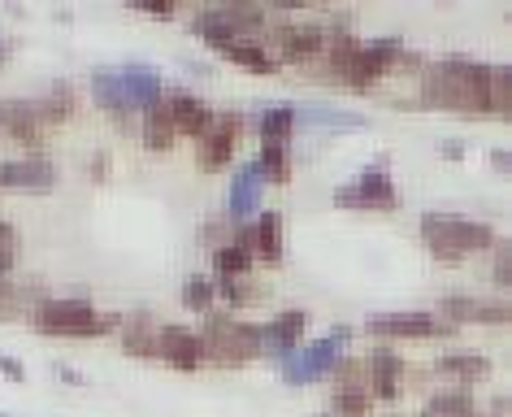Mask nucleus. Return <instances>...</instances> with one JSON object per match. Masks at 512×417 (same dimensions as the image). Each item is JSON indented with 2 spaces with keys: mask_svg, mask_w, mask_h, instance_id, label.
Wrapping results in <instances>:
<instances>
[{
  "mask_svg": "<svg viewBox=\"0 0 512 417\" xmlns=\"http://www.w3.org/2000/svg\"><path fill=\"white\" fill-rule=\"evenodd\" d=\"M421 92L447 109H491V66L469 57H443L426 66Z\"/></svg>",
  "mask_w": 512,
  "mask_h": 417,
  "instance_id": "f257e3e1",
  "label": "nucleus"
},
{
  "mask_svg": "<svg viewBox=\"0 0 512 417\" xmlns=\"http://www.w3.org/2000/svg\"><path fill=\"white\" fill-rule=\"evenodd\" d=\"M421 235H426V244L439 261H460L469 252L495 248V226L482 218H460V213H426Z\"/></svg>",
  "mask_w": 512,
  "mask_h": 417,
  "instance_id": "f03ea898",
  "label": "nucleus"
},
{
  "mask_svg": "<svg viewBox=\"0 0 512 417\" xmlns=\"http://www.w3.org/2000/svg\"><path fill=\"white\" fill-rule=\"evenodd\" d=\"M92 92L105 109H113L122 118L126 109L135 105H152V100H161V74L148 70V66H122V70H96L92 74Z\"/></svg>",
  "mask_w": 512,
  "mask_h": 417,
  "instance_id": "7ed1b4c3",
  "label": "nucleus"
},
{
  "mask_svg": "<svg viewBox=\"0 0 512 417\" xmlns=\"http://www.w3.org/2000/svg\"><path fill=\"white\" fill-rule=\"evenodd\" d=\"M31 322L48 335H74V339L109 335L122 326L118 313H100L96 305H87V300H40L31 313Z\"/></svg>",
  "mask_w": 512,
  "mask_h": 417,
  "instance_id": "20e7f679",
  "label": "nucleus"
},
{
  "mask_svg": "<svg viewBox=\"0 0 512 417\" xmlns=\"http://www.w3.org/2000/svg\"><path fill=\"white\" fill-rule=\"evenodd\" d=\"M204 352L217 365H243L252 357H261V326L226 318V313H209V326L200 331Z\"/></svg>",
  "mask_w": 512,
  "mask_h": 417,
  "instance_id": "39448f33",
  "label": "nucleus"
},
{
  "mask_svg": "<svg viewBox=\"0 0 512 417\" xmlns=\"http://www.w3.org/2000/svg\"><path fill=\"white\" fill-rule=\"evenodd\" d=\"M352 339V331L348 326H335L330 335H322V339H313V344H304V348H296L291 357L283 361V374H287V383H309V378H317V374H330L335 365L343 361V344Z\"/></svg>",
  "mask_w": 512,
  "mask_h": 417,
  "instance_id": "423d86ee",
  "label": "nucleus"
},
{
  "mask_svg": "<svg viewBox=\"0 0 512 417\" xmlns=\"http://www.w3.org/2000/svg\"><path fill=\"white\" fill-rule=\"evenodd\" d=\"M335 205H343V209H395V183L387 174V157L374 161V166H365L356 183L339 187Z\"/></svg>",
  "mask_w": 512,
  "mask_h": 417,
  "instance_id": "0eeeda50",
  "label": "nucleus"
},
{
  "mask_svg": "<svg viewBox=\"0 0 512 417\" xmlns=\"http://www.w3.org/2000/svg\"><path fill=\"white\" fill-rule=\"evenodd\" d=\"M365 331L378 339H434L452 331V322H443L439 313L408 309V313H378V318L365 322Z\"/></svg>",
  "mask_w": 512,
  "mask_h": 417,
  "instance_id": "6e6552de",
  "label": "nucleus"
},
{
  "mask_svg": "<svg viewBox=\"0 0 512 417\" xmlns=\"http://www.w3.org/2000/svg\"><path fill=\"white\" fill-rule=\"evenodd\" d=\"M157 357L170 361L174 370H200V365L209 361V352H204V339L196 331H187V326H161Z\"/></svg>",
  "mask_w": 512,
  "mask_h": 417,
  "instance_id": "1a4fd4ad",
  "label": "nucleus"
},
{
  "mask_svg": "<svg viewBox=\"0 0 512 417\" xmlns=\"http://www.w3.org/2000/svg\"><path fill=\"white\" fill-rule=\"evenodd\" d=\"M239 126H243L239 113H213L209 131L200 135V161L209 170H217V166H226L230 161V153H235V144H239Z\"/></svg>",
  "mask_w": 512,
  "mask_h": 417,
  "instance_id": "9d476101",
  "label": "nucleus"
},
{
  "mask_svg": "<svg viewBox=\"0 0 512 417\" xmlns=\"http://www.w3.org/2000/svg\"><path fill=\"white\" fill-rule=\"evenodd\" d=\"M57 183V170L48 157H14L0 161V187H22V192H48Z\"/></svg>",
  "mask_w": 512,
  "mask_h": 417,
  "instance_id": "9b49d317",
  "label": "nucleus"
},
{
  "mask_svg": "<svg viewBox=\"0 0 512 417\" xmlns=\"http://www.w3.org/2000/svg\"><path fill=\"white\" fill-rule=\"evenodd\" d=\"M274 44H278V61H300V57H313L322 53L326 44V31L313 27V22H278L274 27Z\"/></svg>",
  "mask_w": 512,
  "mask_h": 417,
  "instance_id": "f8f14e48",
  "label": "nucleus"
},
{
  "mask_svg": "<svg viewBox=\"0 0 512 417\" xmlns=\"http://www.w3.org/2000/svg\"><path fill=\"white\" fill-rule=\"evenodd\" d=\"M443 322H508V305L504 300H482V296H443L439 300Z\"/></svg>",
  "mask_w": 512,
  "mask_h": 417,
  "instance_id": "ddd939ff",
  "label": "nucleus"
},
{
  "mask_svg": "<svg viewBox=\"0 0 512 417\" xmlns=\"http://www.w3.org/2000/svg\"><path fill=\"white\" fill-rule=\"evenodd\" d=\"M304 322H309V313H304V309H287V313H278L274 322H265L261 326V352H274V357L287 361L291 352L300 348Z\"/></svg>",
  "mask_w": 512,
  "mask_h": 417,
  "instance_id": "4468645a",
  "label": "nucleus"
},
{
  "mask_svg": "<svg viewBox=\"0 0 512 417\" xmlns=\"http://www.w3.org/2000/svg\"><path fill=\"white\" fill-rule=\"evenodd\" d=\"M261 183L265 174L256 161H248V166H239L235 174H230V196H226V218H248V213L261 205Z\"/></svg>",
  "mask_w": 512,
  "mask_h": 417,
  "instance_id": "2eb2a0df",
  "label": "nucleus"
},
{
  "mask_svg": "<svg viewBox=\"0 0 512 417\" xmlns=\"http://www.w3.org/2000/svg\"><path fill=\"white\" fill-rule=\"evenodd\" d=\"M0 126L31 148L44 144V122H40V113H35L31 100H0Z\"/></svg>",
  "mask_w": 512,
  "mask_h": 417,
  "instance_id": "dca6fc26",
  "label": "nucleus"
},
{
  "mask_svg": "<svg viewBox=\"0 0 512 417\" xmlns=\"http://www.w3.org/2000/svg\"><path fill=\"white\" fill-rule=\"evenodd\" d=\"M400 378H404V361L395 357V352H387V348H378L374 357L365 361V387H369V396L391 400L395 391H400Z\"/></svg>",
  "mask_w": 512,
  "mask_h": 417,
  "instance_id": "f3484780",
  "label": "nucleus"
},
{
  "mask_svg": "<svg viewBox=\"0 0 512 417\" xmlns=\"http://www.w3.org/2000/svg\"><path fill=\"white\" fill-rule=\"evenodd\" d=\"M170 118H174V131L200 139L204 131H209V122H213V105L204 96H196V92H174L170 96Z\"/></svg>",
  "mask_w": 512,
  "mask_h": 417,
  "instance_id": "a211bd4d",
  "label": "nucleus"
},
{
  "mask_svg": "<svg viewBox=\"0 0 512 417\" xmlns=\"http://www.w3.org/2000/svg\"><path fill=\"white\" fill-rule=\"evenodd\" d=\"M174 118H170V100H152V105L144 109V148H152V153H165V148L174 144Z\"/></svg>",
  "mask_w": 512,
  "mask_h": 417,
  "instance_id": "6ab92c4d",
  "label": "nucleus"
},
{
  "mask_svg": "<svg viewBox=\"0 0 512 417\" xmlns=\"http://www.w3.org/2000/svg\"><path fill=\"white\" fill-rule=\"evenodd\" d=\"M252 257H265V261H283V218L278 213H261L252 222Z\"/></svg>",
  "mask_w": 512,
  "mask_h": 417,
  "instance_id": "aec40b11",
  "label": "nucleus"
},
{
  "mask_svg": "<svg viewBox=\"0 0 512 417\" xmlns=\"http://www.w3.org/2000/svg\"><path fill=\"white\" fill-rule=\"evenodd\" d=\"M256 131H261V144H287L291 131H296V105H287V100L270 105L256 122Z\"/></svg>",
  "mask_w": 512,
  "mask_h": 417,
  "instance_id": "412c9836",
  "label": "nucleus"
},
{
  "mask_svg": "<svg viewBox=\"0 0 512 417\" xmlns=\"http://www.w3.org/2000/svg\"><path fill=\"white\" fill-rule=\"evenodd\" d=\"M222 53H226L230 61H239V66H252L256 74H274V70H278V57H274L261 40H248V35H243V40H230Z\"/></svg>",
  "mask_w": 512,
  "mask_h": 417,
  "instance_id": "4be33fe9",
  "label": "nucleus"
},
{
  "mask_svg": "<svg viewBox=\"0 0 512 417\" xmlns=\"http://www.w3.org/2000/svg\"><path fill=\"white\" fill-rule=\"evenodd\" d=\"M296 126H335V131H361L365 118H361V113H348V109L317 105V109H296Z\"/></svg>",
  "mask_w": 512,
  "mask_h": 417,
  "instance_id": "5701e85b",
  "label": "nucleus"
},
{
  "mask_svg": "<svg viewBox=\"0 0 512 417\" xmlns=\"http://www.w3.org/2000/svg\"><path fill=\"white\" fill-rule=\"evenodd\" d=\"M439 374H456L460 383H473V378L491 374V361L478 357V352H443V357H439Z\"/></svg>",
  "mask_w": 512,
  "mask_h": 417,
  "instance_id": "b1692460",
  "label": "nucleus"
},
{
  "mask_svg": "<svg viewBox=\"0 0 512 417\" xmlns=\"http://www.w3.org/2000/svg\"><path fill=\"white\" fill-rule=\"evenodd\" d=\"M421 417H478V404H473L469 391H439Z\"/></svg>",
  "mask_w": 512,
  "mask_h": 417,
  "instance_id": "393cba45",
  "label": "nucleus"
},
{
  "mask_svg": "<svg viewBox=\"0 0 512 417\" xmlns=\"http://www.w3.org/2000/svg\"><path fill=\"white\" fill-rule=\"evenodd\" d=\"M252 261H256V257H252V248H243L239 239H235V244L226 239V244L213 252V265H217V274H222V278H239V274H248V270H252Z\"/></svg>",
  "mask_w": 512,
  "mask_h": 417,
  "instance_id": "a878e982",
  "label": "nucleus"
},
{
  "mask_svg": "<svg viewBox=\"0 0 512 417\" xmlns=\"http://www.w3.org/2000/svg\"><path fill=\"white\" fill-rule=\"evenodd\" d=\"M369 400H374V396H369L365 383H335V400H330V404H335L339 417H361L369 409Z\"/></svg>",
  "mask_w": 512,
  "mask_h": 417,
  "instance_id": "bb28decb",
  "label": "nucleus"
},
{
  "mask_svg": "<svg viewBox=\"0 0 512 417\" xmlns=\"http://www.w3.org/2000/svg\"><path fill=\"white\" fill-rule=\"evenodd\" d=\"M256 166L270 183H287L291 179V153L287 144H261V157H256Z\"/></svg>",
  "mask_w": 512,
  "mask_h": 417,
  "instance_id": "cd10ccee",
  "label": "nucleus"
},
{
  "mask_svg": "<svg viewBox=\"0 0 512 417\" xmlns=\"http://www.w3.org/2000/svg\"><path fill=\"white\" fill-rule=\"evenodd\" d=\"M213 287H217V296L230 300L235 309L256 305V300H261V287L248 283V274H239V278H213Z\"/></svg>",
  "mask_w": 512,
  "mask_h": 417,
  "instance_id": "c85d7f7f",
  "label": "nucleus"
},
{
  "mask_svg": "<svg viewBox=\"0 0 512 417\" xmlns=\"http://www.w3.org/2000/svg\"><path fill=\"white\" fill-rule=\"evenodd\" d=\"M213 300H217V287H213V278H204V274H191L187 283H183V305H187V309L213 313Z\"/></svg>",
  "mask_w": 512,
  "mask_h": 417,
  "instance_id": "c756f323",
  "label": "nucleus"
},
{
  "mask_svg": "<svg viewBox=\"0 0 512 417\" xmlns=\"http://www.w3.org/2000/svg\"><path fill=\"white\" fill-rule=\"evenodd\" d=\"M508 100H512V70L508 66H491V109L508 113Z\"/></svg>",
  "mask_w": 512,
  "mask_h": 417,
  "instance_id": "7c9ffc66",
  "label": "nucleus"
},
{
  "mask_svg": "<svg viewBox=\"0 0 512 417\" xmlns=\"http://www.w3.org/2000/svg\"><path fill=\"white\" fill-rule=\"evenodd\" d=\"M491 278L499 287L512 283V248L508 244H495V270H491Z\"/></svg>",
  "mask_w": 512,
  "mask_h": 417,
  "instance_id": "2f4dec72",
  "label": "nucleus"
},
{
  "mask_svg": "<svg viewBox=\"0 0 512 417\" xmlns=\"http://www.w3.org/2000/svg\"><path fill=\"white\" fill-rule=\"evenodd\" d=\"M0 374H9L14 383H27V370H22V361H14V357H0Z\"/></svg>",
  "mask_w": 512,
  "mask_h": 417,
  "instance_id": "473e14b6",
  "label": "nucleus"
},
{
  "mask_svg": "<svg viewBox=\"0 0 512 417\" xmlns=\"http://www.w3.org/2000/svg\"><path fill=\"white\" fill-rule=\"evenodd\" d=\"M53 374H61V378H66V383H74V387H83V383H87V378L74 370V365H66V361H53Z\"/></svg>",
  "mask_w": 512,
  "mask_h": 417,
  "instance_id": "72a5a7b5",
  "label": "nucleus"
},
{
  "mask_svg": "<svg viewBox=\"0 0 512 417\" xmlns=\"http://www.w3.org/2000/svg\"><path fill=\"white\" fill-rule=\"evenodd\" d=\"M144 14H152V18H174V5H144Z\"/></svg>",
  "mask_w": 512,
  "mask_h": 417,
  "instance_id": "f704fd0d",
  "label": "nucleus"
},
{
  "mask_svg": "<svg viewBox=\"0 0 512 417\" xmlns=\"http://www.w3.org/2000/svg\"><path fill=\"white\" fill-rule=\"evenodd\" d=\"M5 57H9V44H5V40H0V61H5Z\"/></svg>",
  "mask_w": 512,
  "mask_h": 417,
  "instance_id": "c9c22d12",
  "label": "nucleus"
}]
</instances>
